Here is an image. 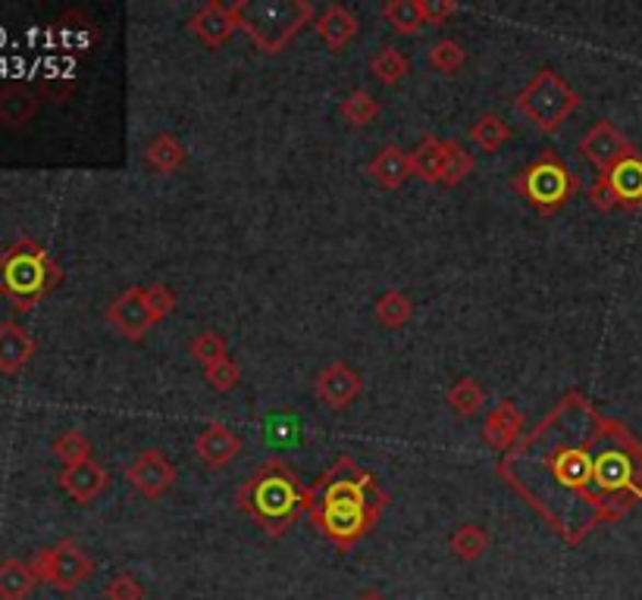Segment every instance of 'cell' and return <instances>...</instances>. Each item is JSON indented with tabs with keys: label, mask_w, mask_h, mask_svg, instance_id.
Returning a JSON list of instances; mask_svg holds the SVG:
<instances>
[{
	"label": "cell",
	"mask_w": 642,
	"mask_h": 600,
	"mask_svg": "<svg viewBox=\"0 0 642 600\" xmlns=\"http://www.w3.org/2000/svg\"><path fill=\"white\" fill-rule=\"evenodd\" d=\"M35 357V338L20 322H0V372L16 376Z\"/></svg>",
	"instance_id": "18"
},
{
	"label": "cell",
	"mask_w": 642,
	"mask_h": 600,
	"mask_svg": "<svg viewBox=\"0 0 642 600\" xmlns=\"http://www.w3.org/2000/svg\"><path fill=\"white\" fill-rule=\"evenodd\" d=\"M574 188L576 182L571 170H568V163L552 150H542L514 178V192L520 194L532 210H539V214L546 216L558 214L568 204V197L574 194Z\"/></svg>",
	"instance_id": "6"
},
{
	"label": "cell",
	"mask_w": 642,
	"mask_h": 600,
	"mask_svg": "<svg viewBox=\"0 0 642 600\" xmlns=\"http://www.w3.org/2000/svg\"><path fill=\"white\" fill-rule=\"evenodd\" d=\"M370 72L382 85H399L401 79L411 72V60L395 47H379L377 54L370 57Z\"/></svg>",
	"instance_id": "30"
},
{
	"label": "cell",
	"mask_w": 642,
	"mask_h": 600,
	"mask_svg": "<svg viewBox=\"0 0 642 600\" xmlns=\"http://www.w3.org/2000/svg\"><path fill=\"white\" fill-rule=\"evenodd\" d=\"M411 166H414V175L423 178V182L443 185L445 170H448V150H445L443 138L426 135L421 145L411 150Z\"/></svg>",
	"instance_id": "20"
},
{
	"label": "cell",
	"mask_w": 642,
	"mask_h": 600,
	"mask_svg": "<svg viewBox=\"0 0 642 600\" xmlns=\"http://www.w3.org/2000/svg\"><path fill=\"white\" fill-rule=\"evenodd\" d=\"M185 160H188V150L185 145L179 141L176 135H170V131H160L157 138H151L148 145H145V163L151 166L160 175H173L185 166Z\"/></svg>",
	"instance_id": "21"
},
{
	"label": "cell",
	"mask_w": 642,
	"mask_h": 600,
	"mask_svg": "<svg viewBox=\"0 0 642 600\" xmlns=\"http://www.w3.org/2000/svg\"><path fill=\"white\" fill-rule=\"evenodd\" d=\"M64 279V269L54 263L38 241H16L0 254V295L13 300L16 310H28Z\"/></svg>",
	"instance_id": "3"
},
{
	"label": "cell",
	"mask_w": 642,
	"mask_h": 600,
	"mask_svg": "<svg viewBox=\"0 0 642 600\" xmlns=\"http://www.w3.org/2000/svg\"><path fill=\"white\" fill-rule=\"evenodd\" d=\"M589 204L596 207L598 214H611V210H618L620 200L615 188H611V182H608V175L605 172H598L596 182L589 185Z\"/></svg>",
	"instance_id": "38"
},
{
	"label": "cell",
	"mask_w": 642,
	"mask_h": 600,
	"mask_svg": "<svg viewBox=\"0 0 642 600\" xmlns=\"http://www.w3.org/2000/svg\"><path fill=\"white\" fill-rule=\"evenodd\" d=\"M236 7H239V28L257 44L261 54H279L313 20V7L308 0H261V3L239 0Z\"/></svg>",
	"instance_id": "5"
},
{
	"label": "cell",
	"mask_w": 642,
	"mask_h": 600,
	"mask_svg": "<svg viewBox=\"0 0 642 600\" xmlns=\"http://www.w3.org/2000/svg\"><path fill=\"white\" fill-rule=\"evenodd\" d=\"M301 494L305 488L295 482V475L273 463L261 470L251 482H244L239 492V504L244 514H251L270 535H286L288 526L301 514Z\"/></svg>",
	"instance_id": "4"
},
{
	"label": "cell",
	"mask_w": 642,
	"mask_h": 600,
	"mask_svg": "<svg viewBox=\"0 0 642 600\" xmlns=\"http://www.w3.org/2000/svg\"><path fill=\"white\" fill-rule=\"evenodd\" d=\"M188 32H192L198 42L207 44L210 50H217V47H222V44L239 32V7H236V3L226 7L220 0H207L200 10L192 13Z\"/></svg>",
	"instance_id": "13"
},
{
	"label": "cell",
	"mask_w": 642,
	"mask_h": 600,
	"mask_svg": "<svg viewBox=\"0 0 642 600\" xmlns=\"http://www.w3.org/2000/svg\"><path fill=\"white\" fill-rule=\"evenodd\" d=\"M448 544H451V554L455 557L465 559V563H473V559H480L489 551V532L483 526L467 522L461 529H455V535L448 538Z\"/></svg>",
	"instance_id": "29"
},
{
	"label": "cell",
	"mask_w": 642,
	"mask_h": 600,
	"mask_svg": "<svg viewBox=\"0 0 642 600\" xmlns=\"http://www.w3.org/2000/svg\"><path fill=\"white\" fill-rule=\"evenodd\" d=\"M195 453L207 470H226L242 453V438L222 423H210L195 438Z\"/></svg>",
	"instance_id": "14"
},
{
	"label": "cell",
	"mask_w": 642,
	"mask_h": 600,
	"mask_svg": "<svg viewBox=\"0 0 642 600\" xmlns=\"http://www.w3.org/2000/svg\"><path fill=\"white\" fill-rule=\"evenodd\" d=\"M423 3V16L429 25H443L448 16L458 13V3L455 0H421Z\"/></svg>",
	"instance_id": "40"
},
{
	"label": "cell",
	"mask_w": 642,
	"mask_h": 600,
	"mask_svg": "<svg viewBox=\"0 0 642 600\" xmlns=\"http://www.w3.org/2000/svg\"><path fill=\"white\" fill-rule=\"evenodd\" d=\"M317 35H320V42L326 44L330 50H345L348 44L355 42L357 32H360V22L357 16L348 10V7H342V3H330L320 16H317Z\"/></svg>",
	"instance_id": "17"
},
{
	"label": "cell",
	"mask_w": 642,
	"mask_h": 600,
	"mask_svg": "<svg viewBox=\"0 0 642 600\" xmlns=\"http://www.w3.org/2000/svg\"><path fill=\"white\" fill-rule=\"evenodd\" d=\"M608 426L611 419L574 391L498 466L511 488L524 494L568 544H580L596 526L608 522L596 478Z\"/></svg>",
	"instance_id": "1"
},
{
	"label": "cell",
	"mask_w": 642,
	"mask_h": 600,
	"mask_svg": "<svg viewBox=\"0 0 642 600\" xmlns=\"http://www.w3.org/2000/svg\"><path fill=\"white\" fill-rule=\"evenodd\" d=\"M188 354H192V360H198L207 369V366L226 360L229 357V347H226V338H222L220 332H200V335H195L188 342Z\"/></svg>",
	"instance_id": "32"
},
{
	"label": "cell",
	"mask_w": 642,
	"mask_h": 600,
	"mask_svg": "<svg viewBox=\"0 0 642 600\" xmlns=\"http://www.w3.org/2000/svg\"><path fill=\"white\" fill-rule=\"evenodd\" d=\"M608 175V182H611V188L618 194L620 207L623 210H637L642 207V157L640 153H633L630 160H623L618 163L611 172H605Z\"/></svg>",
	"instance_id": "23"
},
{
	"label": "cell",
	"mask_w": 642,
	"mask_h": 600,
	"mask_svg": "<svg viewBox=\"0 0 642 600\" xmlns=\"http://www.w3.org/2000/svg\"><path fill=\"white\" fill-rule=\"evenodd\" d=\"M104 598L107 600H141L145 598V588L141 581L135 579L133 573H116L107 588H104Z\"/></svg>",
	"instance_id": "37"
},
{
	"label": "cell",
	"mask_w": 642,
	"mask_h": 600,
	"mask_svg": "<svg viewBox=\"0 0 642 600\" xmlns=\"http://www.w3.org/2000/svg\"><path fill=\"white\" fill-rule=\"evenodd\" d=\"M38 113V97L25 85L0 88V123L10 129H23Z\"/></svg>",
	"instance_id": "22"
},
{
	"label": "cell",
	"mask_w": 642,
	"mask_h": 600,
	"mask_svg": "<svg viewBox=\"0 0 642 600\" xmlns=\"http://www.w3.org/2000/svg\"><path fill=\"white\" fill-rule=\"evenodd\" d=\"M382 20L389 22L392 32H399V35H417L423 25H429L423 16L421 0H386Z\"/></svg>",
	"instance_id": "25"
},
{
	"label": "cell",
	"mask_w": 642,
	"mask_h": 600,
	"mask_svg": "<svg viewBox=\"0 0 642 600\" xmlns=\"http://www.w3.org/2000/svg\"><path fill=\"white\" fill-rule=\"evenodd\" d=\"M374 316L386 328H401V325L414 320V300L408 298L404 291H386L374 303Z\"/></svg>",
	"instance_id": "27"
},
{
	"label": "cell",
	"mask_w": 642,
	"mask_h": 600,
	"mask_svg": "<svg viewBox=\"0 0 642 600\" xmlns=\"http://www.w3.org/2000/svg\"><path fill=\"white\" fill-rule=\"evenodd\" d=\"M357 600H386L379 591H364V595H357Z\"/></svg>",
	"instance_id": "41"
},
{
	"label": "cell",
	"mask_w": 642,
	"mask_h": 600,
	"mask_svg": "<svg viewBox=\"0 0 642 600\" xmlns=\"http://www.w3.org/2000/svg\"><path fill=\"white\" fill-rule=\"evenodd\" d=\"M145 291H148V303H151V313H154L157 322H163L173 310H176V295H173L167 285L157 281V285H148Z\"/></svg>",
	"instance_id": "39"
},
{
	"label": "cell",
	"mask_w": 642,
	"mask_h": 600,
	"mask_svg": "<svg viewBox=\"0 0 642 600\" xmlns=\"http://www.w3.org/2000/svg\"><path fill=\"white\" fill-rule=\"evenodd\" d=\"M32 573L38 576V581H47L60 591H72L79 588L82 581L94 573V563L91 557L76 544V541H60L54 547H45L32 557Z\"/></svg>",
	"instance_id": "8"
},
{
	"label": "cell",
	"mask_w": 642,
	"mask_h": 600,
	"mask_svg": "<svg viewBox=\"0 0 642 600\" xmlns=\"http://www.w3.org/2000/svg\"><path fill=\"white\" fill-rule=\"evenodd\" d=\"M176 463H173L163 450H141L133 463L126 466L129 485H133L141 497H148V500L163 497V494L170 492V488L176 485Z\"/></svg>",
	"instance_id": "10"
},
{
	"label": "cell",
	"mask_w": 642,
	"mask_h": 600,
	"mask_svg": "<svg viewBox=\"0 0 642 600\" xmlns=\"http://www.w3.org/2000/svg\"><path fill=\"white\" fill-rule=\"evenodd\" d=\"M367 172L374 175V182L382 185L386 192H395L401 188L411 175H414V166H411V153H404L395 145H389V148H382L374 157V163L367 166Z\"/></svg>",
	"instance_id": "19"
},
{
	"label": "cell",
	"mask_w": 642,
	"mask_h": 600,
	"mask_svg": "<svg viewBox=\"0 0 642 600\" xmlns=\"http://www.w3.org/2000/svg\"><path fill=\"white\" fill-rule=\"evenodd\" d=\"M339 113L352 123V126H367V123H374L379 116V104L377 97L367 91V88H357V91H352L342 104H339Z\"/></svg>",
	"instance_id": "31"
},
{
	"label": "cell",
	"mask_w": 642,
	"mask_h": 600,
	"mask_svg": "<svg viewBox=\"0 0 642 600\" xmlns=\"http://www.w3.org/2000/svg\"><path fill=\"white\" fill-rule=\"evenodd\" d=\"M360 391H364V379H360V372H357L355 366L342 364V360L323 366V369L317 372V382H313V394H317V401L330 409L352 407L357 397H360Z\"/></svg>",
	"instance_id": "12"
},
{
	"label": "cell",
	"mask_w": 642,
	"mask_h": 600,
	"mask_svg": "<svg viewBox=\"0 0 642 600\" xmlns=\"http://www.w3.org/2000/svg\"><path fill=\"white\" fill-rule=\"evenodd\" d=\"M470 141L477 145L480 150H486V153H495L498 148H505L511 141V126L498 116V113H483L473 126H470Z\"/></svg>",
	"instance_id": "26"
},
{
	"label": "cell",
	"mask_w": 642,
	"mask_h": 600,
	"mask_svg": "<svg viewBox=\"0 0 642 600\" xmlns=\"http://www.w3.org/2000/svg\"><path fill=\"white\" fill-rule=\"evenodd\" d=\"M91 441L79 429L64 431L57 441H54V453L64 466H76V463H85L91 460Z\"/></svg>",
	"instance_id": "33"
},
{
	"label": "cell",
	"mask_w": 642,
	"mask_h": 600,
	"mask_svg": "<svg viewBox=\"0 0 642 600\" xmlns=\"http://www.w3.org/2000/svg\"><path fill=\"white\" fill-rule=\"evenodd\" d=\"M386 494L377 488L370 472L357 470L355 460L342 457L317 485L301 494V510L310 514L317 529L342 551L355 547L377 526Z\"/></svg>",
	"instance_id": "2"
},
{
	"label": "cell",
	"mask_w": 642,
	"mask_h": 600,
	"mask_svg": "<svg viewBox=\"0 0 642 600\" xmlns=\"http://www.w3.org/2000/svg\"><path fill=\"white\" fill-rule=\"evenodd\" d=\"M445 150H448V170H445L443 185H448V188H458L467 175L473 172V157H470L458 141H445Z\"/></svg>",
	"instance_id": "35"
},
{
	"label": "cell",
	"mask_w": 642,
	"mask_h": 600,
	"mask_svg": "<svg viewBox=\"0 0 642 600\" xmlns=\"http://www.w3.org/2000/svg\"><path fill=\"white\" fill-rule=\"evenodd\" d=\"M107 485H111V475H107V470L101 463H94V460L76 463V466H64V472H60V488L72 500H79V504H91Z\"/></svg>",
	"instance_id": "16"
},
{
	"label": "cell",
	"mask_w": 642,
	"mask_h": 600,
	"mask_svg": "<svg viewBox=\"0 0 642 600\" xmlns=\"http://www.w3.org/2000/svg\"><path fill=\"white\" fill-rule=\"evenodd\" d=\"M580 153H583L598 172H611L618 163L630 160V157L637 153V148L620 135L618 126H611L608 119H601V123H596L593 129L580 138Z\"/></svg>",
	"instance_id": "11"
},
{
	"label": "cell",
	"mask_w": 642,
	"mask_h": 600,
	"mask_svg": "<svg viewBox=\"0 0 642 600\" xmlns=\"http://www.w3.org/2000/svg\"><path fill=\"white\" fill-rule=\"evenodd\" d=\"M576 107H580V94L554 69L536 72L527 88L517 94V109L542 131L561 129L574 116Z\"/></svg>",
	"instance_id": "7"
},
{
	"label": "cell",
	"mask_w": 642,
	"mask_h": 600,
	"mask_svg": "<svg viewBox=\"0 0 642 600\" xmlns=\"http://www.w3.org/2000/svg\"><path fill=\"white\" fill-rule=\"evenodd\" d=\"M38 585V576L23 559L0 563V600H25Z\"/></svg>",
	"instance_id": "24"
},
{
	"label": "cell",
	"mask_w": 642,
	"mask_h": 600,
	"mask_svg": "<svg viewBox=\"0 0 642 600\" xmlns=\"http://www.w3.org/2000/svg\"><path fill=\"white\" fill-rule=\"evenodd\" d=\"M520 431H524V413L517 409L514 401H502L489 409L486 423H483V441L489 448L508 453L520 441Z\"/></svg>",
	"instance_id": "15"
},
{
	"label": "cell",
	"mask_w": 642,
	"mask_h": 600,
	"mask_svg": "<svg viewBox=\"0 0 642 600\" xmlns=\"http://www.w3.org/2000/svg\"><path fill=\"white\" fill-rule=\"evenodd\" d=\"M107 322L126 342H141L148 335V328L157 325L151 303H148V291L141 285H135V288H126L123 295H116L107 307Z\"/></svg>",
	"instance_id": "9"
},
{
	"label": "cell",
	"mask_w": 642,
	"mask_h": 600,
	"mask_svg": "<svg viewBox=\"0 0 642 600\" xmlns=\"http://www.w3.org/2000/svg\"><path fill=\"white\" fill-rule=\"evenodd\" d=\"M445 401L458 416H477L483 409V404H486V391H483L480 382H473L470 376H461L455 385L448 388Z\"/></svg>",
	"instance_id": "28"
},
{
	"label": "cell",
	"mask_w": 642,
	"mask_h": 600,
	"mask_svg": "<svg viewBox=\"0 0 642 600\" xmlns=\"http://www.w3.org/2000/svg\"><path fill=\"white\" fill-rule=\"evenodd\" d=\"M204 376H207L210 388H217L220 394L232 391V388H239V382H242V369H239V364H236L232 357H226V360H220V364L207 366V369H204Z\"/></svg>",
	"instance_id": "36"
},
{
	"label": "cell",
	"mask_w": 642,
	"mask_h": 600,
	"mask_svg": "<svg viewBox=\"0 0 642 600\" xmlns=\"http://www.w3.org/2000/svg\"><path fill=\"white\" fill-rule=\"evenodd\" d=\"M467 64V50L461 42H451V38H443L429 47V66L436 72H445V76H455L461 66Z\"/></svg>",
	"instance_id": "34"
}]
</instances>
